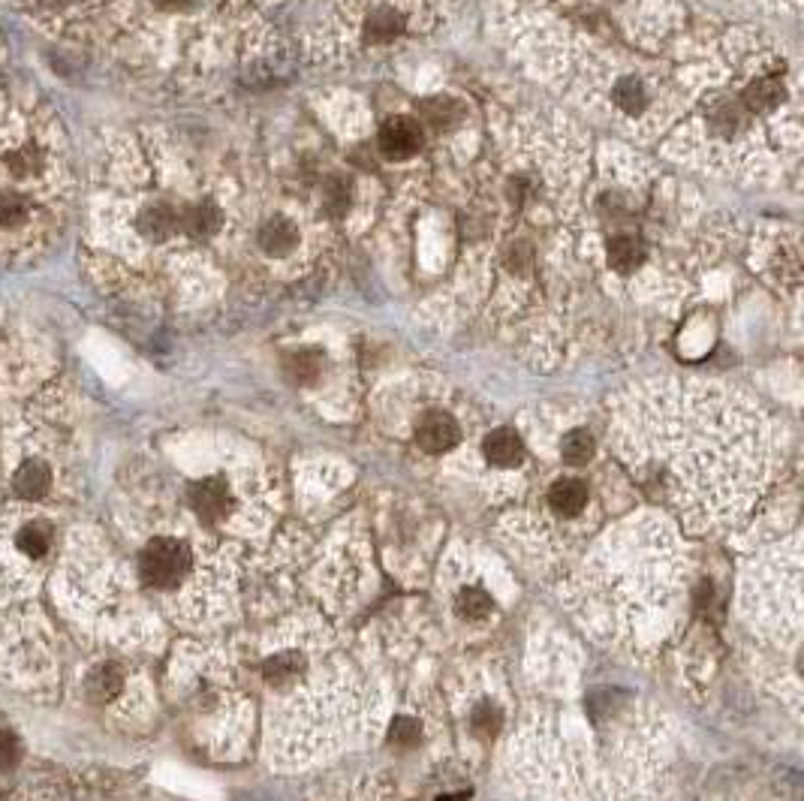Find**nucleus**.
Wrapping results in <instances>:
<instances>
[{
  "instance_id": "obj_1",
  "label": "nucleus",
  "mask_w": 804,
  "mask_h": 801,
  "mask_svg": "<svg viewBox=\"0 0 804 801\" xmlns=\"http://www.w3.org/2000/svg\"><path fill=\"white\" fill-rule=\"evenodd\" d=\"M139 570L142 579L151 588H172L178 585L187 570H190V552L181 540L172 537H157L145 546L142 558H139Z\"/></svg>"
},
{
  "instance_id": "obj_29",
  "label": "nucleus",
  "mask_w": 804,
  "mask_h": 801,
  "mask_svg": "<svg viewBox=\"0 0 804 801\" xmlns=\"http://www.w3.org/2000/svg\"><path fill=\"white\" fill-rule=\"evenodd\" d=\"M437 801H464V798L461 795H440Z\"/></svg>"
},
{
  "instance_id": "obj_14",
  "label": "nucleus",
  "mask_w": 804,
  "mask_h": 801,
  "mask_svg": "<svg viewBox=\"0 0 804 801\" xmlns=\"http://www.w3.org/2000/svg\"><path fill=\"white\" fill-rule=\"evenodd\" d=\"M124 687V672L115 663H103L88 678V696L94 702H112Z\"/></svg>"
},
{
  "instance_id": "obj_22",
  "label": "nucleus",
  "mask_w": 804,
  "mask_h": 801,
  "mask_svg": "<svg viewBox=\"0 0 804 801\" xmlns=\"http://www.w3.org/2000/svg\"><path fill=\"white\" fill-rule=\"evenodd\" d=\"M491 597H488V591H482V588H464L461 594H458V603H455V609H458V615L461 618H467V621H479V618H485L488 612H491Z\"/></svg>"
},
{
  "instance_id": "obj_11",
  "label": "nucleus",
  "mask_w": 804,
  "mask_h": 801,
  "mask_svg": "<svg viewBox=\"0 0 804 801\" xmlns=\"http://www.w3.org/2000/svg\"><path fill=\"white\" fill-rule=\"evenodd\" d=\"M609 262H612V269L621 272V275L636 272L639 265L645 262V244H642V238H636V235H615L609 241Z\"/></svg>"
},
{
  "instance_id": "obj_10",
  "label": "nucleus",
  "mask_w": 804,
  "mask_h": 801,
  "mask_svg": "<svg viewBox=\"0 0 804 801\" xmlns=\"http://www.w3.org/2000/svg\"><path fill=\"white\" fill-rule=\"evenodd\" d=\"M362 34H365V43H371V46H389L395 37L404 34V19H401V13H395L389 7H380V10H374L368 16Z\"/></svg>"
},
{
  "instance_id": "obj_7",
  "label": "nucleus",
  "mask_w": 804,
  "mask_h": 801,
  "mask_svg": "<svg viewBox=\"0 0 804 801\" xmlns=\"http://www.w3.org/2000/svg\"><path fill=\"white\" fill-rule=\"evenodd\" d=\"M296 241H299V232L287 217H272L259 229V247L268 256H287L296 247Z\"/></svg>"
},
{
  "instance_id": "obj_2",
  "label": "nucleus",
  "mask_w": 804,
  "mask_h": 801,
  "mask_svg": "<svg viewBox=\"0 0 804 801\" xmlns=\"http://www.w3.org/2000/svg\"><path fill=\"white\" fill-rule=\"evenodd\" d=\"M377 145H380L383 157H389V160H407V157H413L422 148V127H419V121L404 118V115L389 118L383 124V130H380Z\"/></svg>"
},
{
  "instance_id": "obj_18",
  "label": "nucleus",
  "mask_w": 804,
  "mask_h": 801,
  "mask_svg": "<svg viewBox=\"0 0 804 801\" xmlns=\"http://www.w3.org/2000/svg\"><path fill=\"white\" fill-rule=\"evenodd\" d=\"M52 546V527L46 521H28L19 533V549L28 558H43Z\"/></svg>"
},
{
  "instance_id": "obj_13",
  "label": "nucleus",
  "mask_w": 804,
  "mask_h": 801,
  "mask_svg": "<svg viewBox=\"0 0 804 801\" xmlns=\"http://www.w3.org/2000/svg\"><path fill=\"white\" fill-rule=\"evenodd\" d=\"M783 94L786 91H783L780 79H756L744 88L741 100L750 112H771L783 103Z\"/></svg>"
},
{
  "instance_id": "obj_8",
  "label": "nucleus",
  "mask_w": 804,
  "mask_h": 801,
  "mask_svg": "<svg viewBox=\"0 0 804 801\" xmlns=\"http://www.w3.org/2000/svg\"><path fill=\"white\" fill-rule=\"evenodd\" d=\"M588 503V485L582 479H558L549 488V506L558 515H579Z\"/></svg>"
},
{
  "instance_id": "obj_16",
  "label": "nucleus",
  "mask_w": 804,
  "mask_h": 801,
  "mask_svg": "<svg viewBox=\"0 0 804 801\" xmlns=\"http://www.w3.org/2000/svg\"><path fill=\"white\" fill-rule=\"evenodd\" d=\"M302 669H305V660L299 657V654H293V651H287V654H275V657H268L265 660V681L268 684H290V681H299V675H302Z\"/></svg>"
},
{
  "instance_id": "obj_24",
  "label": "nucleus",
  "mask_w": 804,
  "mask_h": 801,
  "mask_svg": "<svg viewBox=\"0 0 804 801\" xmlns=\"http://www.w3.org/2000/svg\"><path fill=\"white\" fill-rule=\"evenodd\" d=\"M741 118H744V112H741L738 103H720V106L711 112V124H714V130L723 133V136H732V133L741 127Z\"/></svg>"
},
{
  "instance_id": "obj_19",
  "label": "nucleus",
  "mask_w": 804,
  "mask_h": 801,
  "mask_svg": "<svg viewBox=\"0 0 804 801\" xmlns=\"http://www.w3.org/2000/svg\"><path fill=\"white\" fill-rule=\"evenodd\" d=\"M323 371V356L317 350H296L287 356V374L296 383H314Z\"/></svg>"
},
{
  "instance_id": "obj_17",
  "label": "nucleus",
  "mask_w": 804,
  "mask_h": 801,
  "mask_svg": "<svg viewBox=\"0 0 804 801\" xmlns=\"http://www.w3.org/2000/svg\"><path fill=\"white\" fill-rule=\"evenodd\" d=\"M31 214V202L19 190H0V229H19Z\"/></svg>"
},
{
  "instance_id": "obj_25",
  "label": "nucleus",
  "mask_w": 804,
  "mask_h": 801,
  "mask_svg": "<svg viewBox=\"0 0 804 801\" xmlns=\"http://www.w3.org/2000/svg\"><path fill=\"white\" fill-rule=\"evenodd\" d=\"M500 723H503V714H500L497 705H479L473 711V729L479 735H494L500 729Z\"/></svg>"
},
{
  "instance_id": "obj_26",
  "label": "nucleus",
  "mask_w": 804,
  "mask_h": 801,
  "mask_svg": "<svg viewBox=\"0 0 804 801\" xmlns=\"http://www.w3.org/2000/svg\"><path fill=\"white\" fill-rule=\"evenodd\" d=\"M389 741L398 744V747H413V744L419 741V723L410 720V717H398V720L392 723Z\"/></svg>"
},
{
  "instance_id": "obj_4",
  "label": "nucleus",
  "mask_w": 804,
  "mask_h": 801,
  "mask_svg": "<svg viewBox=\"0 0 804 801\" xmlns=\"http://www.w3.org/2000/svg\"><path fill=\"white\" fill-rule=\"evenodd\" d=\"M190 503L202 521H220L229 509V488L223 479H202L190 488Z\"/></svg>"
},
{
  "instance_id": "obj_5",
  "label": "nucleus",
  "mask_w": 804,
  "mask_h": 801,
  "mask_svg": "<svg viewBox=\"0 0 804 801\" xmlns=\"http://www.w3.org/2000/svg\"><path fill=\"white\" fill-rule=\"evenodd\" d=\"M181 229V211L169 202H154L139 214V232L154 241H166Z\"/></svg>"
},
{
  "instance_id": "obj_3",
  "label": "nucleus",
  "mask_w": 804,
  "mask_h": 801,
  "mask_svg": "<svg viewBox=\"0 0 804 801\" xmlns=\"http://www.w3.org/2000/svg\"><path fill=\"white\" fill-rule=\"evenodd\" d=\"M458 440H461V428L449 413L431 410L416 422V443H419V449H425L431 455L449 452Z\"/></svg>"
},
{
  "instance_id": "obj_28",
  "label": "nucleus",
  "mask_w": 804,
  "mask_h": 801,
  "mask_svg": "<svg viewBox=\"0 0 804 801\" xmlns=\"http://www.w3.org/2000/svg\"><path fill=\"white\" fill-rule=\"evenodd\" d=\"M160 10H187L193 0H154Z\"/></svg>"
},
{
  "instance_id": "obj_20",
  "label": "nucleus",
  "mask_w": 804,
  "mask_h": 801,
  "mask_svg": "<svg viewBox=\"0 0 804 801\" xmlns=\"http://www.w3.org/2000/svg\"><path fill=\"white\" fill-rule=\"evenodd\" d=\"M561 458L573 467H582L594 458V437L585 428H576L561 443Z\"/></svg>"
},
{
  "instance_id": "obj_23",
  "label": "nucleus",
  "mask_w": 804,
  "mask_h": 801,
  "mask_svg": "<svg viewBox=\"0 0 804 801\" xmlns=\"http://www.w3.org/2000/svg\"><path fill=\"white\" fill-rule=\"evenodd\" d=\"M323 205L329 214L341 217L350 208V181L347 178H329L323 190Z\"/></svg>"
},
{
  "instance_id": "obj_21",
  "label": "nucleus",
  "mask_w": 804,
  "mask_h": 801,
  "mask_svg": "<svg viewBox=\"0 0 804 801\" xmlns=\"http://www.w3.org/2000/svg\"><path fill=\"white\" fill-rule=\"evenodd\" d=\"M615 103L627 112V115H639L648 106V94L645 85L639 79H621L615 85Z\"/></svg>"
},
{
  "instance_id": "obj_15",
  "label": "nucleus",
  "mask_w": 804,
  "mask_h": 801,
  "mask_svg": "<svg viewBox=\"0 0 804 801\" xmlns=\"http://www.w3.org/2000/svg\"><path fill=\"white\" fill-rule=\"evenodd\" d=\"M419 115L434 130H449L452 124H458L461 106L455 100H449V97H431V100H422L419 103Z\"/></svg>"
},
{
  "instance_id": "obj_12",
  "label": "nucleus",
  "mask_w": 804,
  "mask_h": 801,
  "mask_svg": "<svg viewBox=\"0 0 804 801\" xmlns=\"http://www.w3.org/2000/svg\"><path fill=\"white\" fill-rule=\"evenodd\" d=\"M220 229V211L211 202H196L181 211V232L190 238H211Z\"/></svg>"
},
{
  "instance_id": "obj_27",
  "label": "nucleus",
  "mask_w": 804,
  "mask_h": 801,
  "mask_svg": "<svg viewBox=\"0 0 804 801\" xmlns=\"http://www.w3.org/2000/svg\"><path fill=\"white\" fill-rule=\"evenodd\" d=\"M19 753H22V747H19L16 735L0 732V771H10L19 762Z\"/></svg>"
},
{
  "instance_id": "obj_6",
  "label": "nucleus",
  "mask_w": 804,
  "mask_h": 801,
  "mask_svg": "<svg viewBox=\"0 0 804 801\" xmlns=\"http://www.w3.org/2000/svg\"><path fill=\"white\" fill-rule=\"evenodd\" d=\"M482 452H485L488 464H494V467H515L524 458V443L512 428H497L485 437Z\"/></svg>"
},
{
  "instance_id": "obj_9",
  "label": "nucleus",
  "mask_w": 804,
  "mask_h": 801,
  "mask_svg": "<svg viewBox=\"0 0 804 801\" xmlns=\"http://www.w3.org/2000/svg\"><path fill=\"white\" fill-rule=\"evenodd\" d=\"M49 485H52V473L43 461H25L16 476H13V488L19 497L25 500H40L49 494Z\"/></svg>"
}]
</instances>
